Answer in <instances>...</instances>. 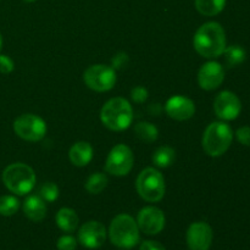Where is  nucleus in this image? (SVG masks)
<instances>
[{"mask_svg":"<svg viewBox=\"0 0 250 250\" xmlns=\"http://www.w3.org/2000/svg\"><path fill=\"white\" fill-rule=\"evenodd\" d=\"M2 182L10 192L17 195H26L36 186V173L26 164L15 163L4 170Z\"/></svg>","mask_w":250,"mask_h":250,"instance_id":"4","label":"nucleus"},{"mask_svg":"<svg viewBox=\"0 0 250 250\" xmlns=\"http://www.w3.org/2000/svg\"><path fill=\"white\" fill-rule=\"evenodd\" d=\"M175 150L172 148H170V146H166L158 148L153 154V163L158 167H168V166H171L175 163Z\"/></svg>","mask_w":250,"mask_h":250,"instance_id":"21","label":"nucleus"},{"mask_svg":"<svg viewBox=\"0 0 250 250\" xmlns=\"http://www.w3.org/2000/svg\"><path fill=\"white\" fill-rule=\"evenodd\" d=\"M149 111H150V114H153V115H155V116H158V115L160 114V111H161L160 105H159V104L154 105L153 104L150 107H149Z\"/></svg>","mask_w":250,"mask_h":250,"instance_id":"32","label":"nucleus"},{"mask_svg":"<svg viewBox=\"0 0 250 250\" xmlns=\"http://www.w3.org/2000/svg\"><path fill=\"white\" fill-rule=\"evenodd\" d=\"M137 221L127 214H120L111 221L109 237L112 244L121 249H131L138 244L141 234Z\"/></svg>","mask_w":250,"mask_h":250,"instance_id":"3","label":"nucleus"},{"mask_svg":"<svg viewBox=\"0 0 250 250\" xmlns=\"http://www.w3.org/2000/svg\"><path fill=\"white\" fill-rule=\"evenodd\" d=\"M226 0H195V7L204 16H215L225 9Z\"/></svg>","mask_w":250,"mask_h":250,"instance_id":"20","label":"nucleus"},{"mask_svg":"<svg viewBox=\"0 0 250 250\" xmlns=\"http://www.w3.org/2000/svg\"><path fill=\"white\" fill-rule=\"evenodd\" d=\"M20 208V202L12 195H2L0 197V215L2 216H12L17 212Z\"/></svg>","mask_w":250,"mask_h":250,"instance_id":"24","label":"nucleus"},{"mask_svg":"<svg viewBox=\"0 0 250 250\" xmlns=\"http://www.w3.org/2000/svg\"><path fill=\"white\" fill-rule=\"evenodd\" d=\"M100 119L111 131H125L133 121V110L125 98H112L103 106Z\"/></svg>","mask_w":250,"mask_h":250,"instance_id":"2","label":"nucleus"},{"mask_svg":"<svg viewBox=\"0 0 250 250\" xmlns=\"http://www.w3.org/2000/svg\"><path fill=\"white\" fill-rule=\"evenodd\" d=\"M15 68L14 61L9 58L7 55H0V72L1 73H10L12 72Z\"/></svg>","mask_w":250,"mask_h":250,"instance_id":"30","label":"nucleus"},{"mask_svg":"<svg viewBox=\"0 0 250 250\" xmlns=\"http://www.w3.org/2000/svg\"><path fill=\"white\" fill-rule=\"evenodd\" d=\"M23 1H27V2H32V1H36V0H23Z\"/></svg>","mask_w":250,"mask_h":250,"instance_id":"34","label":"nucleus"},{"mask_svg":"<svg viewBox=\"0 0 250 250\" xmlns=\"http://www.w3.org/2000/svg\"><path fill=\"white\" fill-rule=\"evenodd\" d=\"M133 153L131 149L125 144H119L111 149L105 163V171L109 175L121 176L128 175L133 167Z\"/></svg>","mask_w":250,"mask_h":250,"instance_id":"9","label":"nucleus"},{"mask_svg":"<svg viewBox=\"0 0 250 250\" xmlns=\"http://www.w3.org/2000/svg\"><path fill=\"white\" fill-rule=\"evenodd\" d=\"M128 55L126 53H119L112 58L111 60V67L114 70H119V68H124L128 65Z\"/></svg>","mask_w":250,"mask_h":250,"instance_id":"28","label":"nucleus"},{"mask_svg":"<svg viewBox=\"0 0 250 250\" xmlns=\"http://www.w3.org/2000/svg\"><path fill=\"white\" fill-rule=\"evenodd\" d=\"M23 212L31 221H42L46 215L45 202L39 195H29L23 203Z\"/></svg>","mask_w":250,"mask_h":250,"instance_id":"17","label":"nucleus"},{"mask_svg":"<svg viewBox=\"0 0 250 250\" xmlns=\"http://www.w3.org/2000/svg\"><path fill=\"white\" fill-rule=\"evenodd\" d=\"M39 197L44 202L53 203L59 198V187L53 182H45L39 188Z\"/></svg>","mask_w":250,"mask_h":250,"instance_id":"25","label":"nucleus"},{"mask_svg":"<svg viewBox=\"0 0 250 250\" xmlns=\"http://www.w3.org/2000/svg\"><path fill=\"white\" fill-rule=\"evenodd\" d=\"M137 192L146 202L158 203L165 195V180L160 171L146 167L137 177Z\"/></svg>","mask_w":250,"mask_h":250,"instance_id":"6","label":"nucleus"},{"mask_svg":"<svg viewBox=\"0 0 250 250\" xmlns=\"http://www.w3.org/2000/svg\"><path fill=\"white\" fill-rule=\"evenodd\" d=\"M59 250H76L77 248V241L73 236L70 234H65V236L60 237L56 243Z\"/></svg>","mask_w":250,"mask_h":250,"instance_id":"26","label":"nucleus"},{"mask_svg":"<svg viewBox=\"0 0 250 250\" xmlns=\"http://www.w3.org/2000/svg\"><path fill=\"white\" fill-rule=\"evenodd\" d=\"M212 229L207 222H194L188 227L187 246L189 250H209L212 243Z\"/></svg>","mask_w":250,"mask_h":250,"instance_id":"13","label":"nucleus"},{"mask_svg":"<svg viewBox=\"0 0 250 250\" xmlns=\"http://www.w3.org/2000/svg\"><path fill=\"white\" fill-rule=\"evenodd\" d=\"M134 133H136L137 138L141 139L142 142H146V143H153L159 137L158 128L153 124L146 121L138 122L134 126Z\"/></svg>","mask_w":250,"mask_h":250,"instance_id":"19","label":"nucleus"},{"mask_svg":"<svg viewBox=\"0 0 250 250\" xmlns=\"http://www.w3.org/2000/svg\"><path fill=\"white\" fill-rule=\"evenodd\" d=\"M237 139L241 144L246 146H250V127L249 126H243L241 128L237 129Z\"/></svg>","mask_w":250,"mask_h":250,"instance_id":"29","label":"nucleus"},{"mask_svg":"<svg viewBox=\"0 0 250 250\" xmlns=\"http://www.w3.org/2000/svg\"><path fill=\"white\" fill-rule=\"evenodd\" d=\"M225 80V70L221 63L209 61L200 67L198 73V83L205 90H214L222 84Z\"/></svg>","mask_w":250,"mask_h":250,"instance_id":"14","label":"nucleus"},{"mask_svg":"<svg viewBox=\"0 0 250 250\" xmlns=\"http://www.w3.org/2000/svg\"><path fill=\"white\" fill-rule=\"evenodd\" d=\"M166 114L176 121H186L193 117L195 112V105L192 99L183 95H175L170 98L165 105Z\"/></svg>","mask_w":250,"mask_h":250,"instance_id":"15","label":"nucleus"},{"mask_svg":"<svg viewBox=\"0 0 250 250\" xmlns=\"http://www.w3.org/2000/svg\"><path fill=\"white\" fill-rule=\"evenodd\" d=\"M106 241V229L99 221H88L78 231V242L84 248L98 249Z\"/></svg>","mask_w":250,"mask_h":250,"instance_id":"12","label":"nucleus"},{"mask_svg":"<svg viewBox=\"0 0 250 250\" xmlns=\"http://www.w3.org/2000/svg\"><path fill=\"white\" fill-rule=\"evenodd\" d=\"M71 163L78 167L88 165L93 159V146L88 142H77L70 149Z\"/></svg>","mask_w":250,"mask_h":250,"instance_id":"16","label":"nucleus"},{"mask_svg":"<svg viewBox=\"0 0 250 250\" xmlns=\"http://www.w3.org/2000/svg\"><path fill=\"white\" fill-rule=\"evenodd\" d=\"M83 80L88 88L95 92H107L116 83V71L107 65H92L84 71Z\"/></svg>","mask_w":250,"mask_h":250,"instance_id":"7","label":"nucleus"},{"mask_svg":"<svg viewBox=\"0 0 250 250\" xmlns=\"http://www.w3.org/2000/svg\"><path fill=\"white\" fill-rule=\"evenodd\" d=\"M139 250H166V248L160 242L144 241L139 247Z\"/></svg>","mask_w":250,"mask_h":250,"instance_id":"31","label":"nucleus"},{"mask_svg":"<svg viewBox=\"0 0 250 250\" xmlns=\"http://www.w3.org/2000/svg\"><path fill=\"white\" fill-rule=\"evenodd\" d=\"M56 225L61 231L66 233H72L78 227V216L75 210L70 208H62L58 211L55 217Z\"/></svg>","mask_w":250,"mask_h":250,"instance_id":"18","label":"nucleus"},{"mask_svg":"<svg viewBox=\"0 0 250 250\" xmlns=\"http://www.w3.org/2000/svg\"><path fill=\"white\" fill-rule=\"evenodd\" d=\"M14 131L24 141L38 142L45 137L46 125L44 120L37 115L23 114L15 120Z\"/></svg>","mask_w":250,"mask_h":250,"instance_id":"8","label":"nucleus"},{"mask_svg":"<svg viewBox=\"0 0 250 250\" xmlns=\"http://www.w3.org/2000/svg\"><path fill=\"white\" fill-rule=\"evenodd\" d=\"M225 62L227 67H236L244 62L247 58V53L241 45H231L225 49Z\"/></svg>","mask_w":250,"mask_h":250,"instance_id":"22","label":"nucleus"},{"mask_svg":"<svg viewBox=\"0 0 250 250\" xmlns=\"http://www.w3.org/2000/svg\"><path fill=\"white\" fill-rule=\"evenodd\" d=\"M193 44L199 55L207 59H216L226 49V33L217 22H207L195 32Z\"/></svg>","mask_w":250,"mask_h":250,"instance_id":"1","label":"nucleus"},{"mask_svg":"<svg viewBox=\"0 0 250 250\" xmlns=\"http://www.w3.org/2000/svg\"><path fill=\"white\" fill-rule=\"evenodd\" d=\"M233 139V131L226 122H212L203 136V148L212 158L221 156L229 150Z\"/></svg>","mask_w":250,"mask_h":250,"instance_id":"5","label":"nucleus"},{"mask_svg":"<svg viewBox=\"0 0 250 250\" xmlns=\"http://www.w3.org/2000/svg\"><path fill=\"white\" fill-rule=\"evenodd\" d=\"M242 104L239 98L229 90L220 93L214 102V111L219 119L232 121L241 114Z\"/></svg>","mask_w":250,"mask_h":250,"instance_id":"11","label":"nucleus"},{"mask_svg":"<svg viewBox=\"0 0 250 250\" xmlns=\"http://www.w3.org/2000/svg\"><path fill=\"white\" fill-rule=\"evenodd\" d=\"M1 46H2V37L0 34V50H1Z\"/></svg>","mask_w":250,"mask_h":250,"instance_id":"33","label":"nucleus"},{"mask_svg":"<svg viewBox=\"0 0 250 250\" xmlns=\"http://www.w3.org/2000/svg\"><path fill=\"white\" fill-rule=\"evenodd\" d=\"M107 182V176L103 172H95L88 177L85 181V189L90 193V194H99L103 190L106 188Z\"/></svg>","mask_w":250,"mask_h":250,"instance_id":"23","label":"nucleus"},{"mask_svg":"<svg viewBox=\"0 0 250 250\" xmlns=\"http://www.w3.org/2000/svg\"><path fill=\"white\" fill-rule=\"evenodd\" d=\"M148 90L146 88L142 87V85H138V87H134L133 89L131 90V98L134 103L137 104H142V103L146 102L148 99Z\"/></svg>","mask_w":250,"mask_h":250,"instance_id":"27","label":"nucleus"},{"mask_svg":"<svg viewBox=\"0 0 250 250\" xmlns=\"http://www.w3.org/2000/svg\"><path fill=\"white\" fill-rule=\"evenodd\" d=\"M137 225L139 231L149 236H154L160 233L165 227V215L159 208L146 207L138 212Z\"/></svg>","mask_w":250,"mask_h":250,"instance_id":"10","label":"nucleus"}]
</instances>
